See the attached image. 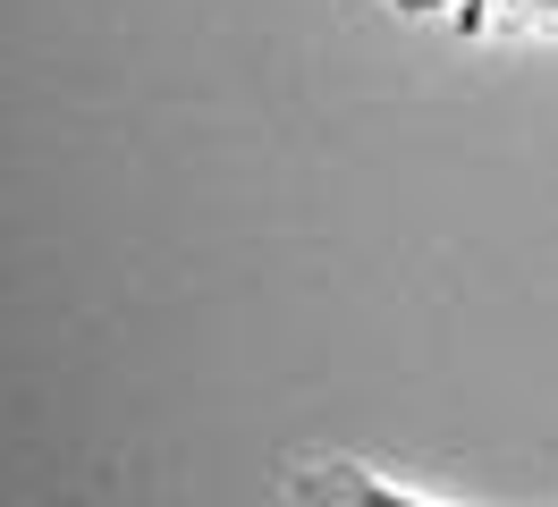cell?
Listing matches in <instances>:
<instances>
[{
  "label": "cell",
  "instance_id": "1",
  "mask_svg": "<svg viewBox=\"0 0 558 507\" xmlns=\"http://www.w3.org/2000/svg\"><path fill=\"white\" fill-rule=\"evenodd\" d=\"M330 507H415V499H398V491H373V482H348Z\"/></svg>",
  "mask_w": 558,
  "mask_h": 507
}]
</instances>
